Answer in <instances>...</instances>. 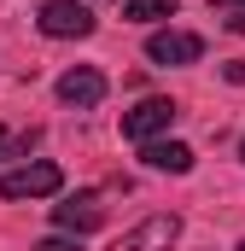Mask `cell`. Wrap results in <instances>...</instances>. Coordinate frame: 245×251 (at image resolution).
I'll return each mask as SVG.
<instances>
[{"label": "cell", "instance_id": "12", "mask_svg": "<svg viewBox=\"0 0 245 251\" xmlns=\"http://www.w3.org/2000/svg\"><path fill=\"white\" fill-rule=\"evenodd\" d=\"M216 12H245V0H210Z\"/></svg>", "mask_w": 245, "mask_h": 251}, {"label": "cell", "instance_id": "4", "mask_svg": "<svg viewBox=\"0 0 245 251\" xmlns=\"http://www.w3.org/2000/svg\"><path fill=\"white\" fill-rule=\"evenodd\" d=\"M175 123V100H164V94H152V100H140L134 111H122V140H158L164 128Z\"/></svg>", "mask_w": 245, "mask_h": 251}, {"label": "cell", "instance_id": "3", "mask_svg": "<svg viewBox=\"0 0 245 251\" xmlns=\"http://www.w3.org/2000/svg\"><path fill=\"white\" fill-rule=\"evenodd\" d=\"M175 240H181V216H175V210H158V216L134 222V228H128L111 251H170Z\"/></svg>", "mask_w": 245, "mask_h": 251}, {"label": "cell", "instance_id": "5", "mask_svg": "<svg viewBox=\"0 0 245 251\" xmlns=\"http://www.w3.org/2000/svg\"><path fill=\"white\" fill-rule=\"evenodd\" d=\"M146 59L152 64H198L204 59V35H193V29H152L146 35Z\"/></svg>", "mask_w": 245, "mask_h": 251}, {"label": "cell", "instance_id": "10", "mask_svg": "<svg viewBox=\"0 0 245 251\" xmlns=\"http://www.w3.org/2000/svg\"><path fill=\"white\" fill-rule=\"evenodd\" d=\"M35 251H82V240H64V234H53V240H35Z\"/></svg>", "mask_w": 245, "mask_h": 251}, {"label": "cell", "instance_id": "6", "mask_svg": "<svg viewBox=\"0 0 245 251\" xmlns=\"http://www.w3.org/2000/svg\"><path fill=\"white\" fill-rule=\"evenodd\" d=\"M53 94H59L64 105L88 111V105H99V100H105V76H99L94 64H76V70H64L59 82H53Z\"/></svg>", "mask_w": 245, "mask_h": 251}, {"label": "cell", "instance_id": "8", "mask_svg": "<svg viewBox=\"0 0 245 251\" xmlns=\"http://www.w3.org/2000/svg\"><path fill=\"white\" fill-rule=\"evenodd\" d=\"M140 158H146L152 170H164V176H187V170H193V146H187V140H146Z\"/></svg>", "mask_w": 245, "mask_h": 251}, {"label": "cell", "instance_id": "14", "mask_svg": "<svg viewBox=\"0 0 245 251\" xmlns=\"http://www.w3.org/2000/svg\"><path fill=\"white\" fill-rule=\"evenodd\" d=\"M6 146H12V140H6V128H0V158H6Z\"/></svg>", "mask_w": 245, "mask_h": 251}, {"label": "cell", "instance_id": "1", "mask_svg": "<svg viewBox=\"0 0 245 251\" xmlns=\"http://www.w3.org/2000/svg\"><path fill=\"white\" fill-rule=\"evenodd\" d=\"M35 24H41L47 41H88V35H94L88 0H47V6L35 12Z\"/></svg>", "mask_w": 245, "mask_h": 251}, {"label": "cell", "instance_id": "11", "mask_svg": "<svg viewBox=\"0 0 245 251\" xmlns=\"http://www.w3.org/2000/svg\"><path fill=\"white\" fill-rule=\"evenodd\" d=\"M222 76H228L234 88H245V59H228V64H222Z\"/></svg>", "mask_w": 245, "mask_h": 251}, {"label": "cell", "instance_id": "15", "mask_svg": "<svg viewBox=\"0 0 245 251\" xmlns=\"http://www.w3.org/2000/svg\"><path fill=\"white\" fill-rule=\"evenodd\" d=\"M240 158H245V134H240Z\"/></svg>", "mask_w": 245, "mask_h": 251}, {"label": "cell", "instance_id": "7", "mask_svg": "<svg viewBox=\"0 0 245 251\" xmlns=\"http://www.w3.org/2000/svg\"><path fill=\"white\" fill-rule=\"evenodd\" d=\"M53 222H59L64 234H94L99 222H105V204H99V193H76V199H64V204H53Z\"/></svg>", "mask_w": 245, "mask_h": 251}, {"label": "cell", "instance_id": "9", "mask_svg": "<svg viewBox=\"0 0 245 251\" xmlns=\"http://www.w3.org/2000/svg\"><path fill=\"white\" fill-rule=\"evenodd\" d=\"M122 18L128 24H158V18H170V0H122Z\"/></svg>", "mask_w": 245, "mask_h": 251}, {"label": "cell", "instance_id": "13", "mask_svg": "<svg viewBox=\"0 0 245 251\" xmlns=\"http://www.w3.org/2000/svg\"><path fill=\"white\" fill-rule=\"evenodd\" d=\"M228 29H234V35H245V12H228Z\"/></svg>", "mask_w": 245, "mask_h": 251}, {"label": "cell", "instance_id": "2", "mask_svg": "<svg viewBox=\"0 0 245 251\" xmlns=\"http://www.w3.org/2000/svg\"><path fill=\"white\" fill-rule=\"evenodd\" d=\"M59 187H64V170H59V164H47V158H35V164L0 176V199H53Z\"/></svg>", "mask_w": 245, "mask_h": 251}]
</instances>
